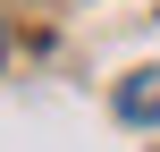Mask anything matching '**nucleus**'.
Wrapping results in <instances>:
<instances>
[{
  "label": "nucleus",
  "mask_w": 160,
  "mask_h": 152,
  "mask_svg": "<svg viewBox=\"0 0 160 152\" xmlns=\"http://www.w3.org/2000/svg\"><path fill=\"white\" fill-rule=\"evenodd\" d=\"M118 118L127 127H160V68H135L118 85Z\"/></svg>",
  "instance_id": "1"
}]
</instances>
